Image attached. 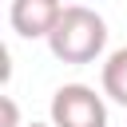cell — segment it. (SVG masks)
<instances>
[{
    "instance_id": "7a4b0ae2",
    "label": "cell",
    "mask_w": 127,
    "mask_h": 127,
    "mask_svg": "<svg viewBox=\"0 0 127 127\" xmlns=\"http://www.w3.org/2000/svg\"><path fill=\"white\" fill-rule=\"evenodd\" d=\"M52 123L56 127H107V103L87 83H64L52 95Z\"/></svg>"
},
{
    "instance_id": "8992f818",
    "label": "cell",
    "mask_w": 127,
    "mask_h": 127,
    "mask_svg": "<svg viewBox=\"0 0 127 127\" xmlns=\"http://www.w3.org/2000/svg\"><path fill=\"white\" fill-rule=\"evenodd\" d=\"M24 127H56V123H36V119H32V123H24Z\"/></svg>"
},
{
    "instance_id": "277c9868",
    "label": "cell",
    "mask_w": 127,
    "mask_h": 127,
    "mask_svg": "<svg viewBox=\"0 0 127 127\" xmlns=\"http://www.w3.org/2000/svg\"><path fill=\"white\" fill-rule=\"evenodd\" d=\"M103 95L127 107V48H115L103 60Z\"/></svg>"
},
{
    "instance_id": "6da1fadb",
    "label": "cell",
    "mask_w": 127,
    "mask_h": 127,
    "mask_svg": "<svg viewBox=\"0 0 127 127\" xmlns=\"http://www.w3.org/2000/svg\"><path fill=\"white\" fill-rule=\"evenodd\" d=\"M48 48L60 64H95L107 48V20L95 8L67 4L56 28L48 32Z\"/></svg>"
},
{
    "instance_id": "3957f363",
    "label": "cell",
    "mask_w": 127,
    "mask_h": 127,
    "mask_svg": "<svg viewBox=\"0 0 127 127\" xmlns=\"http://www.w3.org/2000/svg\"><path fill=\"white\" fill-rule=\"evenodd\" d=\"M60 16H64V0H12L8 8L12 32L24 40H48Z\"/></svg>"
},
{
    "instance_id": "5b68a950",
    "label": "cell",
    "mask_w": 127,
    "mask_h": 127,
    "mask_svg": "<svg viewBox=\"0 0 127 127\" xmlns=\"http://www.w3.org/2000/svg\"><path fill=\"white\" fill-rule=\"evenodd\" d=\"M4 127H20V111H16L12 95H4Z\"/></svg>"
}]
</instances>
